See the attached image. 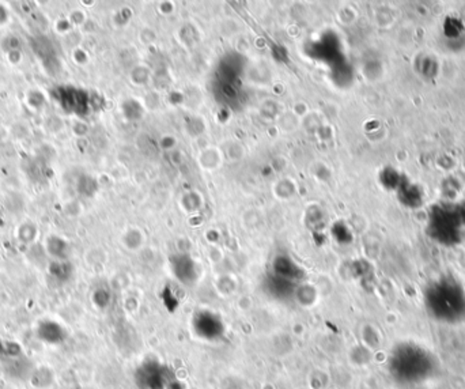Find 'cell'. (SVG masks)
<instances>
[{
	"mask_svg": "<svg viewBox=\"0 0 465 389\" xmlns=\"http://www.w3.org/2000/svg\"><path fill=\"white\" fill-rule=\"evenodd\" d=\"M434 359L426 351V348L415 344H404L396 348L391 365L395 376L404 381L416 383L424 380L433 369Z\"/></svg>",
	"mask_w": 465,
	"mask_h": 389,
	"instance_id": "obj_2",
	"label": "cell"
},
{
	"mask_svg": "<svg viewBox=\"0 0 465 389\" xmlns=\"http://www.w3.org/2000/svg\"><path fill=\"white\" fill-rule=\"evenodd\" d=\"M465 221L457 211H442L433 215V237L444 244L457 242L462 226Z\"/></svg>",
	"mask_w": 465,
	"mask_h": 389,
	"instance_id": "obj_3",
	"label": "cell"
},
{
	"mask_svg": "<svg viewBox=\"0 0 465 389\" xmlns=\"http://www.w3.org/2000/svg\"><path fill=\"white\" fill-rule=\"evenodd\" d=\"M139 384L143 389H173L178 383L169 379V370L155 362L144 364L138 376Z\"/></svg>",
	"mask_w": 465,
	"mask_h": 389,
	"instance_id": "obj_4",
	"label": "cell"
},
{
	"mask_svg": "<svg viewBox=\"0 0 465 389\" xmlns=\"http://www.w3.org/2000/svg\"><path fill=\"white\" fill-rule=\"evenodd\" d=\"M427 308L438 320L457 322L465 312L464 293L455 282H438L427 293Z\"/></svg>",
	"mask_w": 465,
	"mask_h": 389,
	"instance_id": "obj_1",
	"label": "cell"
},
{
	"mask_svg": "<svg viewBox=\"0 0 465 389\" xmlns=\"http://www.w3.org/2000/svg\"><path fill=\"white\" fill-rule=\"evenodd\" d=\"M196 331L197 335L207 337V339H217L222 335V326L218 320H215L213 316H199L196 323Z\"/></svg>",
	"mask_w": 465,
	"mask_h": 389,
	"instance_id": "obj_5",
	"label": "cell"
}]
</instances>
